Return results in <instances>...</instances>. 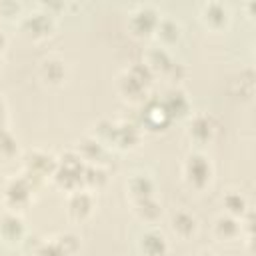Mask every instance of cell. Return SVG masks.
I'll return each instance as SVG.
<instances>
[{
	"label": "cell",
	"mask_w": 256,
	"mask_h": 256,
	"mask_svg": "<svg viewBox=\"0 0 256 256\" xmlns=\"http://www.w3.org/2000/svg\"><path fill=\"white\" fill-rule=\"evenodd\" d=\"M74 152H76L86 164H102V158H104V154H106V146H104L102 142H98L94 136H86V138H82V140L76 144Z\"/></svg>",
	"instance_id": "603a6c76"
},
{
	"label": "cell",
	"mask_w": 256,
	"mask_h": 256,
	"mask_svg": "<svg viewBox=\"0 0 256 256\" xmlns=\"http://www.w3.org/2000/svg\"><path fill=\"white\" fill-rule=\"evenodd\" d=\"M138 250L142 256H168L170 244L164 232L158 228H148L138 238Z\"/></svg>",
	"instance_id": "5bb4252c"
},
{
	"label": "cell",
	"mask_w": 256,
	"mask_h": 256,
	"mask_svg": "<svg viewBox=\"0 0 256 256\" xmlns=\"http://www.w3.org/2000/svg\"><path fill=\"white\" fill-rule=\"evenodd\" d=\"M108 180V174L104 170L102 164H86L84 168V176H82V188L92 192V190H98L106 184Z\"/></svg>",
	"instance_id": "484cf974"
},
{
	"label": "cell",
	"mask_w": 256,
	"mask_h": 256,
	"mask_svg": "<svg viewBox=\"0 0 256 256\" xmlns=\"http://www.w3.org/2000/svg\"><path fill=\"white\" fill-rule=\"evenodd\" d=\"M0 240L8 246H18L26 240V224L18 212L4 210L0 214Z\"/></svg>",
	"instance_id": "8fae6325"
},
{
	"label": "cell",
	"mask_w": 256,
	"mask_h": 256,
	"mask_svg": "<svg viewBox=\"0 0 256 256\" xmlns=\"http://www.w3.org/2000/svg\"><path fill=\"white\" fill-rule=\"evenodd\" d=\"M16 156H18V140L8 128H2L0 130V160L10 162Z\"/></svg>",
	"instance_id": "4316f807"
},
{
	"label": "cell",
	"mask_w": 256,
	"mask_h": 256,
	"mask_svg": "<svg viewBox=\"0 0 256 256\" xmlns=\"http://www.w3.org/2000/svg\"><path fill=\"white\" fill-rule=\"evenodd\" d=\"M222 208H224V214H228L232 218H238V220L250 210L246 196L242 192H238V190H228L222 196Z\"/></svg>",
	"instance_id": "d4e9b609"
},
{
	"label": "cell",
	"mask_w": 256,
	"mask_h": 256,
	"mask_svg": "<svg viewBox=\"0 0 256 256\" xmlns=\"http://www.w3.org/2000/svg\"><path fill=\"white\" fill-rule=\"evenodd\" d=\"M84 168L86 162L74 152L68 150L66 154H62L60 158H56V170L52 176V182L66 190V192H74L82 188V176H84Z\"/></svg>",
	"instance_id": "3957f363"
},
{
	"label": "cell",
	"mask_w": 256,
	"mask_h": 256,
	"mask_svg": "<svg viewBox=\"0 0 256 256\" xmlns=\"http://www.w3.org/2000/svg\"><path fill=\"white\" fill-rule=\"evenodd\" d=\"M94 212V194L80 188L68 194V202H66V214L70 220L74 222H84L86 218H90V214Z\"/></svg>",
	"instance_id": "7c38bea8"
},
{
	"label": "cell",
	"mask_w": 256,
	"mask_h": 256,
	"mask_svg": "<svg viewBox=\"0 0 256 256\" xmlns=\"http://www.w3.org/2000/svg\"><path fill=\"white\" fill-rule=\"evenodd\" d=\"M214 132H216V128H214L210 116H206V114H196V116H192V118H190V124H188V130H186L188 138H190L194 144H198V146L208 144V142L214 138Z\"/></svg>",
	"instance_id": "ac0fdd59"
},
{
	"label": "cell",
	"mask_w": 256,
	"mask_h": 256,
	"mask_svg": "<svg viewBox=\"0 0 256 256\" xmlns=\"http://www.w3.org/2000/svg\"><path fill=\"white\" fill-rule=\"evenodd\" d=\"M212 234H214V238L220 240V242L236 240V238L242 236L240 220H238V218H232V216H228V214H220V216L214 220Z\"/></svg>",
	"instance_id": "44dd1931"
},
{
	"label": "cell",
	"mask_w": 256,
	"mask_h": 256,
	"mask_svg": "<svg viewBox=\"0 0 256 256\" xmlns=\"http://www.w3.org/2000/svg\"><path fill=\"white\" fill-rule=\"evenodd\" d=\"M6 46H8V38H6V34H4V30L0 28V54L6 50Z\"/></svg>",
	"instance_id": "f546056e"
},
{
	"label": "cell",
	"mask_w": 256,
	"mask_h": 256,
	"mask_svg": "<svg viewBox=\"0 0 256 256\" xmlns=\"http://www.w3.org/2000/svg\"><path fill=\"white\" fill-rule=\"evenodd\" d=\"M154 72L144 64V62H136L132 66H128L120 76H118V92L126 102H134V104H142L148 98L150 86L154 82Z\"/></svg>",
	"instance_id": "7a4b0ae2"
},
{
	"label": "cell",
	"mask_w": 256,
	"mask_h": 256,
	"mask_svg": "<svg viewBox=\"0 0 256 256\" xmlns=\"http://www.w3.org/2000/svg\"><path fill=\"white\" fill-rule=\"evenodd\" d=\"M200 20L212 32H222L230 22V12L222 2H206L200 6Z\"/></svg>",
	"instance_id": "9a60e30c"
},
{
	"label": "cell",
	"mask_w": 256,
	"mask_h": 256,
	"mask_svg": "<svg viewBox=\"0 0 256 256\" xmlns=\"http://www.w3.org/2000/svg\"><path fill=\"white\" fill-rule=\"evenodd\" d=\"M4 186H6V180L2 178V174H0V200H2V192H4Z\"/></svg>",
	"instance_id": "1f68e13d"
},
{
	"label": "cell",
	"mask_w": 256,
	"mask_h": 256,
	"mask_svg": "<svg viewBox=\"0 0 256 256\" xmlns=\"http://www.w3.org/2000/svg\"><path fill=\"white\" fill-rule=\"evenodd\" d=\"M160 102L168 114V118L174 122V120H182L184 116L190 114V100L188 96L184 94V90H180L178 86H172L168 88L162 96H160Z\"/></svg>",
	"instance_id": "4fadbf2b"
},
{
	"label": "cell",
	"mask_w": 256,
	"mask_h": 256,
	"mask_svg": "<svg viewBox=\"0 0 256 256\" xmlns=\"http://www.w3.org/2000/svg\"><path fill=\"white\" fill-rule=\"evenodd\" d=\"M182 176L190 188L204 190L210 186V182L214 178V166L204 152L192 150L186 154V158L182 162Z\"/></svg>",
	"instance_id": "277c9868"
},
{
	"label": "cell",
	"mask_w": 256,
	"mask_h": 256,
	"mask_svg": "<svg viewBox=\"0 0 256 256\" xmlns=\"http://www.w3.org/2000/svg\"><path fill=\"white\" fill-rule=\"evenodd\" d=\"M98 142H102L106 148H114V150H132L138 146L140 138H142V128L136 122H128V120H120V122H110V120H102L96 126V132L92 134Z\"/></svg>",
	"instance_id": "6da1fadb"
},
{
	"label": "cell",
	"mask_w": 256,
	"mask_h": 256,
	"mask_svg": "<svg viewBox=\"0 0 256 256\" xmlns=\"http://www.w3.org/2000/svg\"><path fill=\"white\" fill-rule=\"evenodd\" d=\"M170 230L180 238V240H190L198 232V220L194 214L188 210H178L170 218Z\"/></svg>",
	"instance_id": "ffe728a7"
},
{
	"label": "cell",
	"mask_w": 256,
	"mask_h": 256,
	"mask_svg": "<svg viewBox=\"0 0 256 256\" xmlns=\"http://www.w3.org/2000/svg\"><path fill=\"white\" fill-rule=\"evenodd\" d=\"M0 16L6 20L22 18V4L18 2H0Z\"/></svg>",
	"instance_id": "83f0119b"
},
{
	"label": "cell",
	"mask_w": 256,
	"mask_h": 256,
	"mask_svg": "<svg viewBox=\"0 0 256 256\" xmlns=\"http://www.w3.org/2000/svg\"><path fill=\"white\" fill-rule=\"evenodd\" d=\"M196 256H218V254H214L212 250H200Z\"/></svg>",
	"instance_id": "4dcf8cb0"
},
{
	"label": "cell",
	"mask_w": 256,
	"mask_h": 256,
	"mask_svg": "<svg viewBox=\"0 0 256 256\" xmlns=\"http://www.w3.org/2000/svg\"><path fill=\"white\" fill-rule=\"evenodd\" d=\"M154 38L166 50L172 48V46H176L180 42V38H182V26H180V22L174 20V18H170V16H160V22H158V26L154 30Z\"/></svg>",
	"instance_id": "e0dca14e"
},
{
	"label": "cell",
	"mask_w": 256,
	"mask_h": 256,
	"mask_svg": "<svg viewBox=\"0 0 256 256\" xmlns=\"http://www.w3.org/2000/svg\"><path fill=\"white\" fill-rule=\"evenodd\" d=\"M38 76L48 86H60L66 80V64L56 56H48L38 66Z\"/></svg>",
	"instance_id": "d6986e66"
},
{
	"label": "cell",
	"mask_w": 256,
	"mask_h": 256,
	"mask_svg": "<svg viewBox=\"0 0 256 256\" xmlns=\"http://www.w3.org/2000/svg\"><path fill=\"white\" fill-rule=\"evenodd\" d=\"M174 56L170 54V50L162 48V46H154L146 52V58H144V64L154 72V76H164L170 66L174 64Z\"/></svg>",
	"instance_id": "7402d4cb"
},
{
	"label": "cell",
	"mask_w": 256,
	"mask_h": 256,
	"mask_svg": "<svg viewBox=\"0 0 256 256\" xmlns=\"http://www.w3.org/2000/svg\"><path fill=\"white\" fill-rule=\"evenodd\" d=\"M142 110H140V128L144 130H152V132H158V130H164L172 124V120L168 118L160 98H146L142 104Z\"/></svg>",
	"instance_id": "30bf717a"
},
{
	"label": "cell",
	"mask_w": 256,
	"mask_h": 256,
	"mask_svg": "<svg viewBox=\"0 0 256 256\" xmlns=\"http://www.w3.org/2000/svg\"><path fill=\"white\" fill-rule=\"evenodd\" d=\"M126 192H128L132 202L142 200V198H150V196H156V182L146 172H134L126 180Z\"/></svg>",
	"instance_id": "2e32d148"
},
{
	"label": "cell",
	"mask_w": 256,
	"mask_h": 256,
	"mask_svg": "<svg viewBox=\"0 0 256 256\" xmlns=\"http://www.w3.org/2000/svg\"><path fill=\"white\" fill-rule=\"evenodd\" d=\"M158 22H160V12L152 4H140L130 12L128 28L134 36L146 38V36H154Z\"/></svg>",
	"instance_id": "9c48e42d"
},
{
	"label": "cell",
	"mask_w": 256,
	"mask_h": 256,
	"mask_svg": "<svg viewBox=\"0 0 256 256\" xmlns=\"http://www.w3.org/2000/svg\"><path fill=\"white\" fill-rule=\"evenodd\" d=\"M80 250V240L72 232H62L54 238L40 240L32 256H76Z\"/></svg>",
	"instance_id": "ba28073f"
},
{
	"label": "cell",
	"mask_w": 256,
	"mask_h": 256,
	"mask_svg": "<svg viewBox=\"0 0 256 256\" xmlns=\"http://www.w3.org/2000/svg\"><path fill=\"white\" fill-rule=\"evenodd\" d=\"M36 186L24 176H16L12 180H6V186H4V192H2V204L6 206V210H20V208H26L30 202H32V194H34Z\"/></svg>",
	"instance_id": "8992f818"
},
{
	"label": "cell",
	"mask_w": 256,
	"mask_h": 256,
	"mask_svg": "<svg viewBox=\"0 0 256 256\" xmlns=\"http://www.w3.org/2000/svg\"><path fill=\"white\" fill-rule=\"evenodd\" d=\"M6 122H8V110H6L4 100L0 98V130H2V128H6Z\"/></svg>",
	"instance_id": "f1b7e54d"
},
{
	"label": "cell",
	"mask_w": 256,
	"mask_h": 256,
	"mask_svg": "<svg viewBox=\"0 0 256 256\" xmlns=\"http://www.w3.org/2000/svg\"><path fill=\"white\" fill-rule=\"evenodd\" d=\"M54 28H56V16L42 10L40 6L38 10L24 14L20 18V30L30 40H44L54 34Z\"/></svg>",
	"instance_id": "52a82bcc"
},
{
	"label": "cell",
	"mask_w": 256,
	"mask_h": 256,
	"mask_svg": "<svg viewBox=\"0 0 256 256\" xmlns=\"http://www.w3.org/2000/svg\"><path fill=\"white\" fill-rule=\"evenodd\" d=\"M54 170H56V158L44 150H28L24 154V164H22V172L34 186L46 182V180H52L54 176Z\"/></svg>",
	"instance_id": "5b68a950"
},
{
	"label": "cell",
	"mask_w": 256,
	"mask_h": 256,
	"mask_svg": "<svg viewBox=\"0 0 256 256\" xmlns=\"http://www.w3.org/2000/svg\"><path fill=\"white\" fill-rule=\"evenodd\" d=\"M132 206H134V214L146 224H154L162 216V204L156 200V196L136 200L132 202Z\"/></svg>",
	"instance_id": "cb8c5ba5"
}]
</instances>
